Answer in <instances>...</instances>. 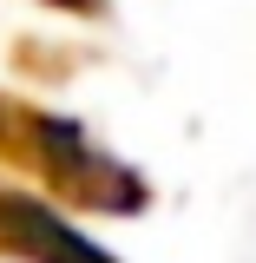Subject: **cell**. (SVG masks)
Segmentation results:
<instances>
[{
    "label": "cell",
    "instance_id": "cell-1",
    "mask_svg": "<svg viewBox=\"0 0 256 263\" xmlns=\"http://www.w3.org/2000/svg\"><path fill=\"white\" fill-rule=\"evenodd\" d=\"M0 158L33 171L40 184L66 204H79V211H112V217H131L138 204H145V178L119 164L105 145H92L86 132L60 119V112H40L27 99H7L0 92Z\"/></svg>",
    "mask_w": 256,
    "mask_h": 263
},
{
    "label": "cell",
    "instance_id": "cell-2",
    "mask_svg": "<svg viewBox=\"0 0 256 263\" xmlns=\"http://www.w3.org/2000/svg\"><path fill=\"white\" fill-rule=\"evenodd\" d=\"M0 250H20L27 263H119L112 250L86 243L60 211H46L40 197H20L0 184Z\"/></svg>",
    "mask_w": 256,
    "mask_h": 263
},
{
    "label": "cell",
    "instance_id": "cell-3",
    "mask_svg": "<svg viewBox=\"0 0 256 263\" xmlns=\"http://www.w3.org/2000/svg\"><path fill=\"white\" fill-rule=\"evenodd\" d=\"M53 7H72V13H105V0H53Z\"/></svg>",
    "mask_w": 256,
    "mask_h": 263
}]
</instances>
